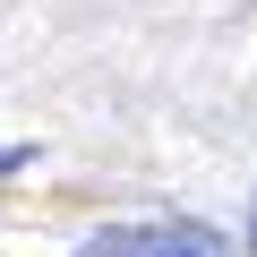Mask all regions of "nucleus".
<instances>
[{"instance_id":"1","label":"nucleus","mask_w":257,"mask_h":257,"mask_svg":"<svg viewBox=\"0 0 257 257\" xmlns=\"http://www.w3.org/2000/svg\"><path fill=\"white\" fill-rule=\"evenodd\" d=\"M77 257H214V248L189 231H94Z\"/></svg>"},{"instance_id":"2","label":"nucleus","mask_w":257,"mask_h":257,"mask_svg":"<svg viewBox=\"0 0 257 257\" xmlns=\"http://www.w3.org/2000/svg\"><path fill=\"white\" fill-rule=\"evenodd\" d=\"M18 163H26V146H0V172H18Z\"/></svg>"}]
</instances>
